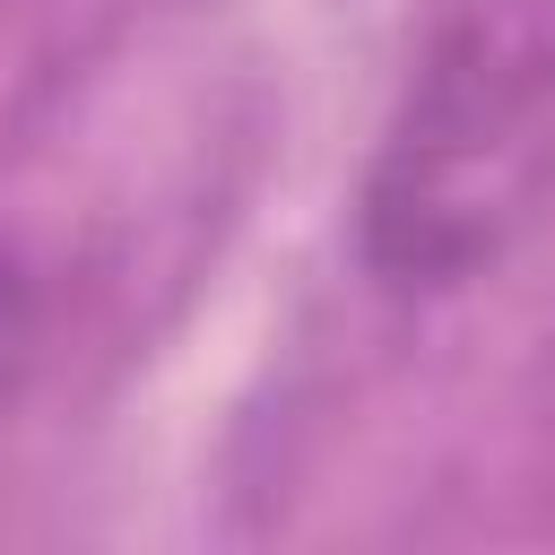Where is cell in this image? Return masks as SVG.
I'll return each mask as SVG.
<instances>
[{
    "label": "cell",
    "mask_w": 555,
    "mask_h": 555,
    "mask_svg": "<svg viewBox=\"0 0 555 555\" xmlns=\"http://www.w3.org/2000/svg\"><path fill=\"white\" fill-rule=\"evenodd\" d=\"M26 364H35V278H26V260L0 243V408L17 399Z\"/></svg>",
    "instance_id": "2"
},
{
    "label": "cell",
    "mask_w": 555,
    "mask_h": 555,
    "mask_svg": "<svg viewBox=\"0 0 555 555\" xmlns=\"http://www.w3.org/2000/svg\"><path fill=\"white\" fill-rule=\"evenodd\" d=\"M555 217V0H451L425 35L364 191L356 251L382 295H460Z\"/></svg>",
    "instance_id": "1"
}]
</instances>
